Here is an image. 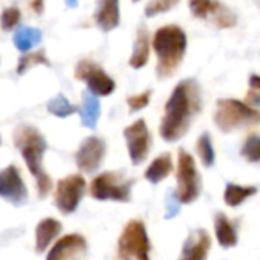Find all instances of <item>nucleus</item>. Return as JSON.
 Returning <instances> with one entry per match:
<instances>
[{"label":"nucleus","mask_w":260,"mask_h":260,"mask_svg":"<svg viewBox=\"0 0 260 260\" xmlns=\"http://www.w3.org/2000/svg\"><path fill=\"white\" fill-rule=\"evenodd\" d=\"M202 110V92L196 80L179 81L170 93L159 124V135L166 143H176L184 138L193 119Z\"/></svg>","instance_id":"1"},{"label":"nucleus","mask_w":260,"mask_h":260,"mask_svg":"<svg viewBox=\"0 0 260 260\" xmlns=\"http://www.w3.org/2000/svg\"><path fill=\"white\" fill-rule=\"evenodd\" d=\"M13 140L29 173L36 178L39 196L46 198L52 188V179L43 169V155L48 149L45 137L40 134L39 128L29 124H20L14 130Z\"/></svg>","instance_id":"2"},{"label":"nucleus","mask_w":260,"mask_h":260,"mask_svg":"<svg viewBox=\"0 0 260 260\" xmlns=\"http://www.w3.org/2000/svg\"><path fill=\"white\" fill-rule=\"evenodd\" d=\"M158 78H169L179 69L187 52V34L178 25H166L153 36Z\"/></svg>","instance_id":"3"},{"label":"nucleus","mask_w":260,"mask_h":260,"mask_svg":"<svg viewBox=\"0 0 260 260\" xmlns=\"http://www.w3.org/2000/svg\"><path fill=\"white\" fill-rule=\"evenodd\" d=\"M213 121L222 134H231L243 127L260 125V110L236 98L217 100Z\"/></svg>","instance_id":"4"},{"label":"nucleus","mask_w":260,"mask_h":260,"mask_svg":"<svg viewBox=\"0 0 260 260\" xmlns=\"http://www.w3.org/2000/svg\"><path fill=\"white\" fill-rule=\"evenodd\" d=\"M150 249L152 243L144 222L141 219L128 220L118 237V260H150Z\"/></svg>","instance_id":"5"},{"label":"nucleus","mask_w":260,"mask_h":260,"mask_svg":"<svg viewBox=\"0 0 260 260\" xmlns=\"http://www.w3.org/2000/svg\"><path fill=\"white\" fill-rule=\"evenodd\" d=\"M135 179L127 178L119 172H104L95 176L90 182L89 191L95 201L130 202Z\"/></svg>","instance_id":"6"},{"label":"nucleus","mask_w":260,"mask_h":260,"mask_svg":"<svg viewBox=\"0 0 260 260\" xmlns=\"http://www.w3.org/2000/svg\"><path fill=\"white\" fill-rule=\"evenodd\" d=\"M175 194L182 205L193 204L201 194V175L198 172L194 158L185 150H179L178 153Z\"/></svg>","instance_id":"7"},{"label":"nucleus","mask_w":260,"mask_h":260,"mask_svg":"<svg viewBox=\"0 0 260 260\" xmlns=\"http://www.w3.org/2000/svg\"><path fill=\"white\" fill-rule=\"evenodd\" d=\"M74 75L77 80L84 81L87 90L95 96H109L116 89L115 80L92 60H80L75 66Z\"/></svg>","instance_id":"8"},{"label":"nucleus","mask_w":260,"mask_h":260,"mask_svg":"<svg viewBox=\"0 0 260 260\" xmlns=\"http://www.w3.org/2000/svg\"><path fill=\"white\" fill-rule=\"evenodd\" d=\"M124 140L128 152V158L134 166L143 164L152 149V134L143 118L137 119L124 128Z\"/></svg>","instance_id":"9"},{"label":"nucleus","mask_w":260,"mask_h":260,"mask_svg":"<svg viewBox=\"0 0 260 260\" xmlns=\"http://www.w3.org/2000/svg\"><path fill=\"white\" fill-rule=\"evenodd\" d=\"M86 193V181L81 175H71L57 182L54 202L61 214H72Z\"/></svg>","instance_id":"10"},{"label":"nucleus","mask_w":260,"mask_h":260,"mask_svg":"<svg viewBox=\"0 0 260 260\" xmlns=\"http://www.w3.org/2000/svg\"><path fill=\"white\" fill-rule=\"evenodd\" d=\"M188 8L193 17L201 20L211 19L219 29H230L237 23L236 14L219 0H188Z\"/></svg>","instance_id":"11"},{"label":"nucleus","mask_w":260,"mask_h":260,"mask_svg":"<svg viewBox=\"0 0 260 260\" xmlns=\"http://www.w3.org/2000/svg\"><path fill=\"white\" fill-rule=\"evenodd\" d=\"M0 198L14 207H22L28 201V188L16 166H8L0 172Z\"/></svg>","instance_id":"12"},{"label":"nucleus","mask_w":260,"mask_h":260,"mask_svg":"<svg viewBox=\"0 0 260 260\" xmlns=\"http://www.w3.org/2000/svg\"><path fill=\"white\" fill-rule=\"evenodd\" d=\"M106 141L100 137H87L78 146L75 153V164L84 173H93L103 164L106 156Z\"/></svg>","instance_id":"13"},{"label":"nucleus","mask_w":260,"mask_h":260,"mask_svg":"<svg viewBox=\"0 0 260 260\" xmlns=\"http://www.w3.org/2000/svg\"><path fill=\"white\" fill-rule=\"evenodd\" d=\"M87 251V242L81 234L72 233L60 237L49 249L46 260H81Z\"/></svg>","instance_id":"14"},{"label":"nucleus","mask_w":260,"mask_h":260,"mask_svg":"<svg viewBox=\"0 0 260 260\" xmlns=\"http://www.w3.org/2000/svg\"><path fill=\"white\" fill-rule=\"evenodd\" d=\"M211 239L204 228L191 231L181 249L178 260H208Z\"/></svg>","instance_id":"15"},{"label":"nucleus","mask_w":260,"mask_h":260,"mask_svg":"<svg viewBox=\"0 0 260 260\" xmlns=\"http://www.w3.org/2000/svg\"><path fill=\"white\" fill-rule=\"evenodd\" d=\"M119 0H98L93 20L103 32L116 29L119 26Z\"/></svg>","instance_id":"16"},{"label":"nucleus","mask_w":260,"mask_h":260,"mask_svg":"<svg viewBox=\"0 0 260 260\" xmlns=\"http://www.w3.org/2000/svg\"><path fill=\"white\" fill-rule=\"evenodd\" d=\"M214 234H216L217 243L223 249L234 248L237 245V242H239V234H237L236 225L222 211L214 214Z\"/></svg>","instance_id":"17"},{"label":"nucleus","mask_w":260,"mask_h":260,"mask_svg":"<svg viewBox=\"0 0 260 260\" xmlns=\"http://www.w3.org/2000/svg\"><path fill=\"white\" fill-rule=\"evenodd\" d=\"M61 228H63L61 223L54 217L42 219L36 226V251L39 254L45 252L52 243V240L58 237V234L61 233Z\"/></svg>","instance_id":"18"},{"label":"nucleus","mask_w":260,"mask_h":260,"mask_svg":"<svg viewBox=\"0 0 260 260\" xmlns=\"http://www.w3.org/2000/svg\"><path fill=\"white\" fill-rule=\"evenodd\" d=\"M149 58H150V36L146 26L141 25L137 31L134 51L128 58V66L134 69H141L147 64Z\"/></svg>","instance_id":"19"},{"label":"nucleus","mask_w":260,"mask_h":260,"mask_svg":"<svg viewBox=\"0 0 260 260\" xmlns=\"http://www.w3.org/2000/svg\"><path fill=\"white\" fill-rule=\"evenodd\" d=\"M173 172V159H172V155L170 153H162L159 156H156L152 164L146 169V173H144V178L156 185L159 182H162L164 179H167Z\"/></svg>","instance_id":"20"},{"label":"nucleus","mask_w":260,"mask_h":260,"mask_svg":"<svg viewBox=\"0 0 260 260\" xmlns=\"http://www.w3.org/2000/svg\"><path fill=\"white\" fill-rule=\"evenodd\" d=\"M78 113H80L81 124L84 127L93 130L96 127V122L101 115V106H100L98 96H95L89 90H84L83 92V104H81Z\"/></svg>","instance_id":"21"},{"label":"nucleus","mask_w":260,"mask_h":260,"mask_svg":"<svg viewBox=\"0 0 260 260\" xmlns=\"http://www.w3.org/2000/svg\"><path fill=\"white\" fill-rule=\"evenodd\" d=\"M257 191L258 188L254 185H242V184L228 182L223 190V202L228 207L236 208V207H240L245 201H248L254 194H257Z\"/></svg>","instance_id":"22"},{"label":"nucleus","mask_w":260,"mask_h":260,"mask_svg":"<svg viewBox=\"0 0 260 260\" xmlns=\"http://www.w3.org/2000/svg\"><path fill=\"white\" fill-rule=\"evenodd\" d=\"M43 40V32L39 28H31V26H20L14 37L13 43L17 51L20 52H28L32 48L39 46Z\"/></svg>","instance_id":"23"},{"label":"nucleus","mask_w":260,"mask_h":260,"mask_svg":"<svg viewBox=\"0 0 260 260\" xmlns=\"http://www.w3.org/2000/svg\"><path fill=\"white\" fill-rule=\"evenodd\" d=\"M46 107H48V112L57 118H68V116L80 112V107L72 104L63 93H58L57 96L51 98L48 101Z\"/></svg>","instance_id":"24"},{"label":"nucleus","mask_w":260,"mask_h":260,"mask_svg":"<svg viewBox=\"0 0 260 260\" xmlns=\"http://www.w3.org/2000/svg\"><path fill=\"white\" fill-rule=\"evenodd\" d=\"M196 153L199 156V161L202 162L204 167L210 169L214 166L216 161V153H214V147H213V141L208 132H204L198 141H196Z\"/></svg>","instance_id":"25"},{"label":"nucleus","mask_w":260,"mask_h":260,"mask_svg":"<svg viewBox=\"0 0 260 260\" xmlns=\"http://www.w3.org/2000/svg\"><path fill=\"white\" fill-rule=\"evenodd\" d=\"M36 66H51V61L46 57V51L45 49L36 51L32 54H25L23 57H20V60L17 63L16 72L19 75H23L25 72H28L29 69H32Z\"/></svg>","instance_id":"26"},{"label":"nucleus","mask_w":260,"mask_h":260,"mask_svg":"<svg viewBox=\"0 0 260 260\" xmlns=\"http://www.w3.org/2000/svg\"><path fill=\"white\" fill-rule=\"evenodd\" d=\"M240 156L251 164L260 162V135H249L240 149Z\"/></svg>","instance_id":"27"},{"label":"nucleus","mask_w":260,"mask_h":260,"mask_svg":"<svg viewBox=\"0 0 260 260\" xmlns=\"http://www.w3.org/2000/svg\"><path fill=\"white\" fill-rule=\"evenodd\" d=\"M248 92L245 96V103L254 109L260 110V75L252 74L248 80Z\"/></svg>","instance_id":"28"},{"label":"nucleus","mask_w":260,"mask_h":260,"mask_svg":"<svg viewBox=\"0 0 260 260\" xmlns=\"http://www.w3.org/2000/svg\"><path fill=\"white\" fill-rule=\"evenodd\" d=\"M20 20H22L20 10L16 7H10L0 16V28H2V31H11L20 23Z\"/></svg>","instance_id":"29"},{"label":"nucleus","mask_w":260,"mask_h":260,"mask_svg":"<svg viewBox=\"0 0 260 260\" xmlns=\"http://www.w3.org/2000/svg\"><path fill=\"white\" fill-rule=\"evenodd\" d=\"M150 98H152V90H144L138 95H130L127 98V107L130 112H140L143 109H146L150 104Z\"/></svg>","instance_id":"30"},{"label":"nucleus","mask_w":260,"mask_h":260,"mask_svg":"<svg viewBox=\"0 0 260 260\" xmlns=\"http://www.w3.org/2000/svg\"><path fill=\"white\" fill-rule=\"evenodd\" d=\"M181 205H182V204L178 201L175 191H173V194L170 193V194L167 196V213H166V219H172V217L178 216Z\"/></svg>","instance_id":"31"},{"label":"nucleus","mask_w":260,"mask_h":260,"mask_svg":"<svg viewBox=\"0 0 260 260\" xmlns=\"http://www.w3.org/2000/svg\"><path fill=\"white\" fill-rule=\"evenodd\" d=\"M31 10L37 14H42L45 11V0H32L31 2Z\"/></svg>","instance_id":"32"},{"label":"nucleus","mask_w":260,"mask_h":260,"mask_svg":"<svg viewBox=\"0 0 260 260\" xmlns=\"http://www.w3.org/2000/svg\"><path fill=\"white\" fill-rule=\"evenodd\" d=\"M66 5H68L69 8H77L78 0H66Z\"/></svg>","instance_id":"33"},{"label":"nucleus","mask_w":260,"mask_h":260,"mask_svg":"<svg viewBox=\"0 0 260 260\" xmlns=\"http://www.w3.org/2000/svg\"><path fill=\"white\" fill-rule=\"evenodd\" d=\"M173 2H175V4H179V0H173Z\"/></svg>","instance_id":"34"},{"label":"nucleus","mask_w":260,"mask_h":260,"mask_svg":"<svg viewBox=\"0 0 260 260\" xmlns=\"http://www.w3.org/2000/svg\"><path fill=\"white\" fill-rule=\"evenodd\" d=\"M132 2H135V4H137V2H140V0H132Z\"/></svg>","instance_id":"35"},{"label":"nucleus","mask_w":260,"mask_h":260,"mask_svg":"<svg viewBox=\"0 0 260 260\" xmlns=\"http://www.w3.org/2000/svg\"><path fill=\"white\" fill-rule=\"evenodd\" d=\"M0 146H2V138H0Z\"/></svg>","instance_id":"36"}]
</instances>
